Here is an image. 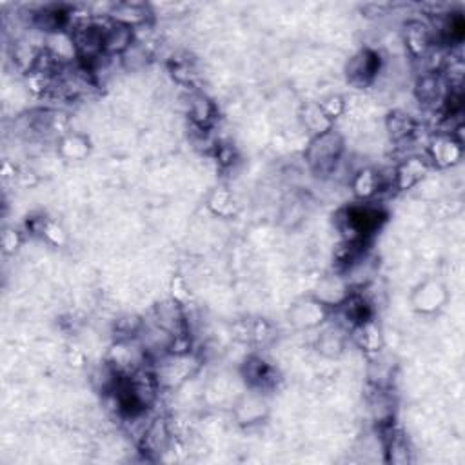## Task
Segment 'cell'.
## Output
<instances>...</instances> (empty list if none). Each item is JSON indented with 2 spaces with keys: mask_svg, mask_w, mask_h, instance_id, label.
Listing matches in <instances>:
<instances>
[{
  "mask_svg": "<svg viewBox=\"0 0 465 465\" xmlns=\"http://www.w3.org/2000/svg\"><path fill=\"white\" fill-rule=\"evenodd\" d=\"M327 316H329V306H326L316 296H307L298 300L293 309L289 311L291 322L296 327H302V329H313V327L320 326L324 320H327Z\"/></svg>",
  "mask_w": 465,
  "mask_h": 465,
  "instance_id": "3957f363",
  "label": "cell"
},
{
  "mask_svg": "<svg viewBox=\"0 0 465 465\" xmlns=\"http://www.w3.org/2000/svg\"><path fill=\"white\" fill-rule=\"evenodd\" d=\"M425 173V166L420 159H409L407 162L402 164L400 168L396 169V184L398 188L407 189L411 186L418 184Z\"/></svg>",
  "mask_w": 465,
  "mask_h": 465,
  "instance_id": "52a82bcc",
  "label": "cell"
},
{
  "mask_svg": "<svg viewBox=\"0 0 465 465\" xmlns=\"http://www.w3.org/2000/svg\"><path fill=\"white\" fill-rule=\"evenodd\" d=\"M356 333H358V343L365 351H378L382 346V333L376 327L375 322L368 320V322L356 326Z\"/></svg>",
  "mask_w": 465,
  "mask_h": 465,
  "instance_id": "30bf717a",
  "label": "cell"
},
{
  "mask_svg": "<svg viewBox=\"0 0 465 465\" xmlns=\"http://www.w3.org/2000/svg\"><path fill=\"white\" fill-rule=\"evenodd\" d=\"M238 412H242L240 415V420L242 424H253V422L260 420L262 417H264L265 409H267V405H265V402L262 400V398H257V396H249V398H245L244 402H242L240 405H238Z\"/></svg>",
  "mask_w": 465,
  "mask_h": 465,
  "instance_id": "7c38bea8",
  "label": "cell"
},
{
  "mask_svg": "<svg viewBox=\"0 0 465 465\" xmlns=\"http://www.w3.org/2000/svg\"><path fill=\"white\" fill-rule=\"evenodd\" d=\"M133 46V28L111 22L104 28V53L124 55Z\"/></svg>",
  "mask_w": 465,
  "mask_h": 465,
  "instance_id": "5b68a950",
  "label": "cell"
},
{
  "mask_svg": "<svg viewBox=\"0 0 465 465\" xmlns=\"http://www.w3.org/2000/svg\"><path fill=\"white\" fill-rule=\"evenodd\" d=\"M447 289H445L444 284H440L438 280H425L422 284H418L412 291L411 296V306L412 309L420 314H433L438 313L442 307L447 302Z\"/></svg>",
  "mask_w": 465,
  "mask_h": 465,
  "instance_id": "7a4b0ae2",
  "label": "cell"
},
{
  "mask_svg": "<svg viewBox=\"0 0 465 465\" xmlns=\"http://www.w3.org/2000/svg\"><path fill=\"white\" fill-rule=\"evenodd\" d=\"M189 113H191V119L195 120L196 124L201 126H205L209 120L213 119V104L208 97L204 95H195L191 98V104H189Z\"/></svg>",
  "mask_w": 465,
  "mask_h": 465,
  "instance_id": "4fadbf2b",
  "label": "cell"
},
{
  "mask_svg": "<svg viewBox=\"0 0 465 465\" xmlns=\"http://www.w3.org/2000/svg\"><path fill=\"white\" fill-rule=\"evenodd\" d=\"M343 147H346L343 137L331 127V129L313 137L306 149V160L313 171L329 173L333 171L335 164L342 156Z\"/></svg>",
  "mask_w": 465,
  "mask_h": 465,
  "instance_id": "6da1fadb",
  "label": "cell"
},
{
  "mask_svg": "<svg viewBox=\"0 0 465 465\" xmlns=\"http://www.w3.org/2000/svg\"><path fill=\"white\" fill-rule=\"evenodd\" d=\"M109 16L113 22L135 28V26L142 24L146 21L147 9L140 4H117L111 9Z\"/></svg>",
  "mask_w": 465,
  "mask_h": 465,
  "instance_id": "8992f818",
  "label": "cell"
},
{
  "mask_svg": "<svg viewBox=\"0 0 465 465\" xmlns=\"http://www.w3.org/2000/svg\"><path fill=\"white\" fill-rule=\"evenodd\" d=\"M380 70V57L371 49H362L349 58L346 68L347 80L355 86H368Z\"/></svg>",
  "mask_w": 465,
  "mask_h": 465,
  "instance_id": "277c9868",
  "label": "cell"
},
{
  "mask_svg": "<svg viewBox=\"0 0 465 465\" xmlns=\"http://www.w3.org/2000/svg\"><path fill=\"white\" fill-rule=\"evenodd\" d=\"M405 38H407L409 48H411L417 55H420V53L424 55L425 49H427V46L431 44V35H429L427 29L420 24H412L411 28L407 29V35H405Z\"/></svg>",
  "mask_w": 465,
  "mask_h": 465,
  "instance_id": "5bb4252c",
  "label": "cell"
},
{
  "mask_svg": "<svg viewBox=\"0 0 465 465\" xmlns=\"http://www.w3.org/2000/svg\"><path fill=\"white\" fill-rule=\"evenodd\" d=\"M355 188L356 196L360 198H369V196L375 195L380 188V175L378 173L371 171V169H365V171H360L355 178Z\"/></svg>",
  "mask_w": 465,
  "mask_h": 465,
  "instance_id": "8fae6325",
  "label": "cell"
},
{
  "mask_svg": "<svg viewBox=\"0 0 465 465\" xmlns=\"http://www.w3.org/2000/svg\"><path fill=\"white\" fill-rule=\"evenodd\" d=\"M415 129H417V122L402 111H392L388 117V131L392 140L407 139L415 133Z\"/></svg>",
  "mask_w": 465,
  "mask_h": 465,
  "instance_id": "ba28073f",
  "label": "cell"
},
{
  "mask_svg": "<svg viewBox=\"0 0 465 465\" xmlns=\"http://www.w3.org/2000/svg\"><path fill=\"white\" fill-rule=\"evenodd\" d=\"M320 107H322V111L326 113L327 119L333 120L336 119L338 114L343 113V100L340 97H329L320 104Z\"/></svg>",
  "mask_w": 465,
  "mask_h": 465,
  "instance_id": "2e32d148",
  "label": "cell"
},
{
  "mask_svg": "<svg viewBox=\"0 0 465 465\" xmlns=\"http://www.w3.org/2000/svg\"><path fill=\"white\" fill-rule=\"evenodd\" d=\"M319 349L329 358H336L343 351V338L336 331H327L320 336Z\"/></svg>",
  "mask_w": 465,
  "mask_h": 465,
  "instance_id": "9a60e30c",
  "label": "cell"
},
{
  "mask_svg": "<svg viewBox=\"0 0 465 465\" xmlns=\"http://www.w3.org/2000/svg\"><path fill=\"white\" fill-rule=\"evenodd\" d=\"M442 80L437 75H424L417 84V95L420 98V102L433 104L440 100L442 97Z\"/></svg>",
  "mask_w": 465,
  "mask_h": 465,
  "instance_id": "9c48e42d",
  "label": "cell"
}]
</instances>
